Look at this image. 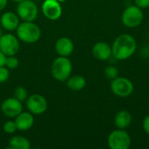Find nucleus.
<instances>
[{
  "label": "nucleus",
  "instance_id": "393cba45",
  "mask_svg": "<svg viewBox=\"0 0 149 149\" xmlns=\"http://www.w3.org/2000/svg\"><path fill=\"white\" fill-rule=\"evenodd\" d=\"M142 127H143L144 131L149 135V115H148V116L144 119L143 123H142Z\"/></svg>",
  "mask_w": 149,
  "mask_h": 149
},
{
  "label": "nucleus",
  "instance_id": "f257e3e1",
  "mask_svg": "<svg viewBox=\"0 0 149 149\" xmlns=\"http://www.w3.org/2000/svg\"><path fill=\"white\" fill-rule=\"evenodd\" d=\"M137 48L135 38L129 34L118 36L112 45V54L118 60H126L131 58Z\"/></svg>",
  "mask_w": 149,
  "mask_h": 149
},
{
  "label": "nucleus",
  "instance_id": "412c9836",
  "mask_svg": "<svg viewBox=\"0 0 149 149\" xmlns=\"http://www.w3.org/2000/svg\"><path fill=\"white\" fill-rule=\"evenodd\" d=\"M19 65V61L15 55L13 56H7L5 61V66L8 69H16Z\"/></svg>",
  "mask_w": 149,
  "mask_h": 149
},
{
  "label": "nucleus",
  "instance_id": "7c9ffc66",
  "mask_svg": "<svg viewBox=\"0 0 149 149\" xmlns=\"http://www.w3.org/2000/svg\"><path fill=\"white\" fill-rule=\"evenodd\" d=\"M32 1H36V0H32Z\"/></svg>",
  "mask_w": 149,
  "mask_h": 149
},
{
  "label": "nucleus",
  "instance_id": "6ab92c4d",
  "mask_svg": "<svg viewBox=\"0 0 149 149\" xmlns=\"http://www.w3.org/2000/svg\"><path fill=\"white\" fill-rule=\"evenodd\" d=\"M13 97L20 102H24L28 99V92L23 86H17L13 93Z\"/></svg>",
  "mask_w": 149,
  "mask_h": 149
},
{
  "label": "nucleus",
  "instance_id": "423d86ee",
  "mask_svg": "<svg viewBox=\"0 0 149 149\" xmlns=\"http://www.w3.org/2000/svg\"><path fill=\"white\" fill-rule=\"evenodd\" d=\"M17 14L23 21L33 22L38 15V9L34 1L23 0L17 3Z\"/></svg>",
  "mask_w": 149,
  "mask_h": 149
},
{
  "label": "nucleus",
  "instance_id": "7ed1b4c3",
  "mask_svg": "<svg viewBox=\"0 0 149 149\" xmlns=\"http://www.w3.org/2000/svg\"><path fill=\"white\" fill-rule=\"evenodd\" d=\"M72 71V64L67 57L59 56L55 58L52 64V75L60 82H65L71 76Z\"/></svg>",
  "mask_w": 149,
  "mask_h": 149
},
{
  "label": "nucleus",
  "instance_id": "ddd939ff",
  "mask_svg": "<svg viewBox=\"0 0 149 149\" xmlns=\"http://www.w3.org/2000/svg\"><path fill=\"white\" fill-rule=\"evenodd\" d=\"M93 57L100 61H107L112 56V47L107 42H97L93 47Z\"/></svg>",
  "mask_w": 149,
  "mask_h": 149
},
{
  "label": "nucleus",
  "instance_id": "39448f33",
  "mask_svg": "<svg viewBox=\"0 0 149 149\" xmlns=\"http://www.w3.org/2000/svg\"><path fill=\"white\" fill-rule=\"evenodd\" d=\"M107 144L111 149H128L131 146V138L124 129H117L108 135Z\"/></svg>",
  "mask_w": 149,
  "mask_h": 149
},
{
  "label": "nucleus",
  "instance_id": "aec40b11",
  "mask_svg": "<svg viewBox=\"0 0 149 149\" xmlns=\"http://www.w3.org/2000/svg\"><path fill=\"white\" fill-rule=\"evenodd\" d=\"M104 73H105V76L107 79H114L115 78L118 77L119 75V71L118 69L113 66V65H108L105 68V71H104Z\"/></svg>",
  "mask_w": 149,
  "mask_h": 149
},
{
  "label": "nucleus",
  "instance_id": "2f4dec72",
  "mask_svg": "<svg viewBox=\"0 0 149 149\" xmlns=\"http://www.w3.org/2000/svg\"><path fill=\"white\" fill-rule=\"evenodd\" d=\"M0 97H1V96H0Z\"/></svg>",
  "mask_w": 149,
  "mask_h": 149
},
{
  "label": "nucleus",
  "instance_id": "cd10ccee",
  "mask_svg": "<svg viewBox=\"0 0 149 149\" xmlns=\"http://www.w3.org/2000/svg\"><path fill=\"white\" fill-rule=\"evenodd\" d=\"M12 2H15V3H19V2H21V1H23V0H11Z\"/></svg>",
  "mask_w": 149,
  "mask_h": 149
},
{
  "label": "nucleus",
  "instance_id": "2eb2a0df",
  "mask_svg": "<svg viewBox=\"0 0 149 149\" xmlns=\"http://www.w3.org/2000/svg\"><path fill=\"white\" fill-rule=\"evenodd\" d=\"M55 50L58 56L68 57L74 50L73 42L67 37L59 38L55 43Z\"/></svg>",
  "mask_w": 149,
  "mask_h": 149
},
{
  "label": "nucleus",
  "instance_id": "5701e85b",
  "mask_svg": "<svg viewBox=\"0 0 149 149\" xmlns=\"http://www.w3.org/2000/svg\"><path fill=\"white\" fill-rule=\"evenodd\" d=\"M10 76L9 69L4 65V66H0V84L4 83L8 80Z\"/></svg>",
  "mask_w": 149,
  "mask_h": 149
},
{
  "label": "nucleus",
  "instance_id": "1a4fd4ad",
  "mask_svg": "<svg viewBox=\"0 0 149 149\" xmlns=\"http://www.w3.org/2000/svg\"><path fill=\"white\" fill-rule=\"evenodd\" d=\"M25 102L28 111L35 115L43 114L46 111L48 107L47 100H45V98L38 93L32 94L28 97Z\"/></svg>",
  "mask_w": 149,
  "mask_h": 149
},
{
  "label": "nucleus",
  "instance_id": "f3484780",
  "mask_svg": "<svg viewBox=\"0 0 149 149\" xmlns=\"http://www.w3.org/2000/svg\"><path fill=\"white\" fill-rule=\"evenodd\" d=\"M66 85L69 89L72 91H80L82 90L86 85V79L81 76V75H74V76H70L68 79L66 80Z\"/></svg>",
  "mask_w": 149,
  "mask_h": 149
},
{
  "label": "nucleus",
  "instance_id": "4468645a",
  "mask_svg": "<svg viewBox=\"0 0 149 149\" xmlns=\"http://www.w3.org/2000/svg\"><path fill=\"white\" fill-rule=\"evenodd\" d=\"M15 123L17 130L25 132L31 129L34 125L33 114L30 112H21L17 116L15 117Z\"/></svg>",
  "mask_w": 149,
  "mask_h": 149
},
{
  "label": "nucleus",
  "instance_id": "0eeeda50",
  "mask_svg": "<svg viewBox=\"0 0 149 149\" xmlns=\"http://www.w3.org/2000/svg\"><path fill=\"white\" fill-rule=\"evenodd\" d=\"M111 91L118 97H128L134 91V85L127 78L117 77L111 82Z\"/></svg>",
  "mask_w": 149,
  "mask_h": 149
},
{
  "label": "nucleus",
  "instance_id": "f8f14e48",
  "mask_svg": "<svg viewBox=\"0 0 149 149\" xmlns=\"http://www.w3.org/2000/svg\"><path fill=\"white\" fill-rule=\"evenodd\" d=\"M0 24L4 30L8 31H13L17 30V26L19 25L20 18L17 14L12 11H6L0 17Z\"/></svg>",
  "mask_w": 149,
  "mask_h": 149
},
{
  "label": "nucleus",
  "instance_id": "9d476101",
  "mask_svg": "<svg viewBox=\"0 0 149 149\" xmlns=\"http://www.w3.org/2000/svg\"><path fill=\"white\" fill-rule=\"evenodd\" d=\"M62 6L58 0H45L42 3V12L49 20H58L62 15Z\"/></svg>",
  "mask_w": 149,
  "mask_h": 149
},
{
  "label": "nucleus",
  "instance_id": "f03ea898",
  "mask_svg": "<svg viewBox=\"0 0 149 149\" xmlns=\"http://www.w3.org/2000/svg\"><path fill=\"white\" fill-rule=\"evenodd\" d=\"M16 32L18 39L27 44L36 43L41 37L40 28L33 22L23 21L17 26Z\"/></svg>",
  "mask_w": 149,
  "mask_h": 149
},
{
  "label": "nucleus",
  "instance_id": "b1692460",
  "mask_svg": "<svg viewBox=\"0 0 149 149\" xmlns=\"http://www.w3.org/2000/svg\"><path fill=\"white\" fill-rule=\"evenodd\" d=\"M135 5L141 9H145L149 7V0H134Z\"/></svg>",
  "mask_w": 149,
  "mask_h": 149
},
{
  "label": "nucleus",
  "instance_id": "dca6fc26",
  "mask_svg": "<svg viewBox=\"0 0 149 149\" xmlns=\"http://www.w3.org/2000/svg\"><path fill=\"white\" fill-rule=\"evenodd\" d=\"M132 123L131 113L126 110L119 112L114 118V124L119 129H125L128 127Z\"/></svg>",
  "mask_w": 149,
  "mask_h": 149
},
{
  "label": "nucleus",
  "instance_id": "a211bd4d",
  "mask_svg": "<svg viewBox=\"0 0 149 149\" xmlns=\"http://www.w3.org/2000/svg\"><path fill=\"white\" fill-rule=\"evenodd\" d=\"M9 148L11 149H29L31 148V142L25 137L17 135L10 139Z\"/></svg>",
  "mask_w": 149,
  "mask_h": 149
},
{
  "label": "nucleus",
  "instance_id": "c85d7f7f",
  "mask_svg": "<svg viewBox=\"0 0 149 149\" xmlns=\"http://www.w3.org/2000/svg\"><path fill=\"white\" fill-rule=\"evenodd\" d=\"M59 3H63V2H65V1H66V0H58Z\"/></svg>",
  "mask_w": 149,
  "mask_h": 149
},
{
  "label": "nucleus",
  "instance_id": "6e6552de",
  "mask_svg": "<svg viewBox=\"0 0 149 149\" xmlns=\"http://www.w3.org/2000/svg\"><path fill=\"white\" fill-rule=\"evenodd\" d=\"M20 48L19 39L11 33L3 34L0 38V50L6 56H13L17 53Z\"/></svg>",
  "mask_w": 149,
  "mask_h": 149
},
{
  "label": "nucleus",
  "instance_id": "a878e982",
  "mask_svg": "<svg viewBox=\"0 0 149 149\" xmlns=\"http://www.w3.org/2000/svg\"><path fill=\"white\" fill-rule=\"evenodd\" d=\"M6 58H7V56L0 50V66H4L5 65Z\"/></svg>",
  "mask_w": 149,
  "mask_h": 149
},
{
  "label": "nucleus",
  "instance_id": "9b49d317",
  "mask_svg": "<svg viewBox=\"0 0 149 149\" xmlns=\"http://www.w3.org/2000/svg\"><path fill=\"white\" fill-rule=\"evenodd\" d=\"M1 111L4 116L8 118H15L21 112H23L22 102L15 99L14 97L4 100L1 104Z\"/></svg>",
  "mask_w": 149,
  "mask_h": 149
},
{
  "label": "nucleus",
  "instance_id": "c756f323",
  "mask_svg": "<svg viewBox=\"0 0 149 149\" xmlns=\"http://www.w3.org/2000/svg\"><path fill=\"white\" fill-rule=\"evenodd\" d=\"M2 35H3V32H2V30L0 29V38L2 37Z\"/></svg>",
  "mask_w": 149,
  "mask_h": 149
},
{
  "label": "nucleus",
  "instance_id": "bb28decb",
  "mask_svg": "<svg viewBox=\"0 0 149 149\" xmlns=\"http://www.w3.org/2000/svg\"><path fill=\"white\" fill-rule=\"evenodd\" d=\"M7 3H8V0H0V11L5 9Z\"/></svg>",
  "mask_w": 149,
  "mask_h": 149
},
{
  "label": "nucleus",
  "instance_id": "20e7f679",
  "mask_svg": "<svg viewBox=\"0 0 149 149\" xmlns=\"http://www.w3.org/2000/svg\"><path fill=\"white\" fill-rule=\"evenodd\" d=\"M144 19V14L142 9L136 5H131L127 7L121 16L123 24L128 28H135L139 26Z\"/></svg>",
  "mask_w": 149,
  "mask_h": 149
},
{
  "label": "nucleus",
  "instance_id": "4be33fe9",
  "mask_svg": "<svg viewBox=\"0 0 149 149\" xmlns=\"http://www.w3.org/2000/svg\"><path fill=\"white\" fill-rule=\"evenodd\" d=\"M3 129L4 133L9 134H14V133L17 130V126H16V123H15V121H13V120L6 121V122L3 124Z\"/></svg>",
  "mask_w": 149,
  "mask_h": 149
}]
</instances>
